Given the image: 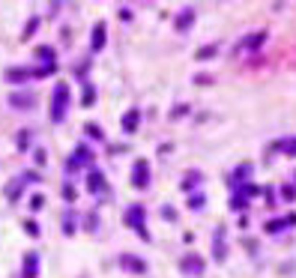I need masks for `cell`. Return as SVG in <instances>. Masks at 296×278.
<instances>
[{"instance_id":"11","label":"cell","mask_w":296,"mask_h":278,"mask_svg":"<svg viewBox=\"0 0 296 278\" xmlns=\"http://www.w3.org/2000/svg\"><path fill=\"white\" fill-rule=\"evenodd\" d=\"M188 21H191V9H186V12L180 15V30H186V27H188Z\"/></svg>"},{"instance_id":"2","label":"cell","mask_w":296,"mask_h":278,"mask_svg":"<svg viewBox=\"0 0 296 278\" xmlns=\"http://www.w3.org/2000/svg\"><path fill=\"white\" fill-rule=\"evenodd\" d=\"M126 224H132L141 236H147V231H144V210H141V206H129V210H126Z\"/></svg>"},{"instance_id":"6","label":"cell","mask_w":296,"mask_h":278,"mask_svg":"<svg viewBox=\"0 0 296 278\" xmlns=\"http://www.w3.org/2000/svg\"><path fill=\"white\" fill-rule=\"evenodd\" d=\"M105 45V24H96L93 27V51H102Z\"/></svg>"},{"instance_id":"3","label":"cell","mask_w":296,"mask_h":278,"mask_svg":"<svg viewBox=\"0 0 296 278\" xmlns=\"http://www.w3.org/2000/svg\"><path fill=\"white\" fill-rule=\"evenodd\" d=\"M132 183L138 185V188H144L147 185V162L141 159V162H135V173H132Z\"/></svg>"},{"instance_id":"8","label":"cell","mask_w":296,"mask_h":278,"mask_svg":"<svg viewBox=\"0 0 296 278\" xmlns=\"http://www.w3.org/2000/svg\"><path fill=\"white\" fill-rule=\"evenodd\" d=\"M183 269H186V272H198V269H203V263H201L198 257H186V263H183Z\"/></svg>"},{"instance_id":"7","label":"cell","mask_w":296,"mask_h":278,"mask_svg":"<svg viewBox=\"0 0 296 278\" xmlns=\"http://www.w3.org/2000/svg\"><path fill=\"white\" fill-rule=\"evenodd\" d=\"M33 72H30V69H9V72H6V81H24V78H30Z\"/></svg>"},{"instance_id":"10","label":"cell","mask_w":296,"mask_h":278,"mask_svg":"<svg viewBox=\"0 0 296 278\" xmlns=\"http://www.w3.org/2000/svg\"><path fill=\"white\" fill-rule=\"evenodd\" d=\"M123 266H132L135 272H144V263H141V260H138V257H129V254L123 257Z\"/></svg>"},{"instance_id":"1","label":"cell","mask_w":296,"mask_h":278,"mask_svg":"<svg viewBox=\"0 0 296 278\" xmlns=\"http://www.w3.org/2000/svg\"><path fill=\"white\" fill-rule=\"evenodd\" d=\"M66 105H69V87L60 81L54 87V99H51V120H54V123H60L66 117Z\"/></svg>"},{"instance_id":"12","label":"cell","mask_w":296,"mask_h":278,"mask_svg":"<svg viewBox=\"0 0 296 278\" xmlns=\"http://www.w3.org/2000/svg\"><path fill=\"white\" fill-rule=\"evenodd\" d=\"M287 153H296V141H290V147H284Z\"/></svg>"},{"instance_id":"5","label":"cell","mask_w":296,"mask_h":278,"mask_svg":"<svg viewBox=\"0 0 296 278\" xmlns=\"http://www.w3.org/2000/svg\"><path fill=\"white\" fill-rule=\"evenodd\" d=\"M24 263H27V266H24V278H36V272H39V257H36V254H27Z\"/></svg>"},{"instance_id":"4","label":"cell","mask_w":296,"mask_h":278,"mask_svg":"<svg viewBox=\"0 0 296 278\" xmlns=\"http://www.w3.org/2000/svg\"><path fill=\"white\" fill-rule=\"evenodd\" d=\"M87 185H90V192H105V180H102L99 170H90V177H87Z\"/></svg>"},{"instance_id":"9","label":"cell","mask_w":296,"mask_h":278,"mask_svg":"<svg viewBox=\"0 0 296 278\" xmlns=\"http://www.w3.org/2000/svg\"><path fill=\"white\" fill-rule=\"evenodd\" d=\"M135 126H138V111H129V114L123 117V129H129V132H132Z\"/></svg>"}]
</instances>
